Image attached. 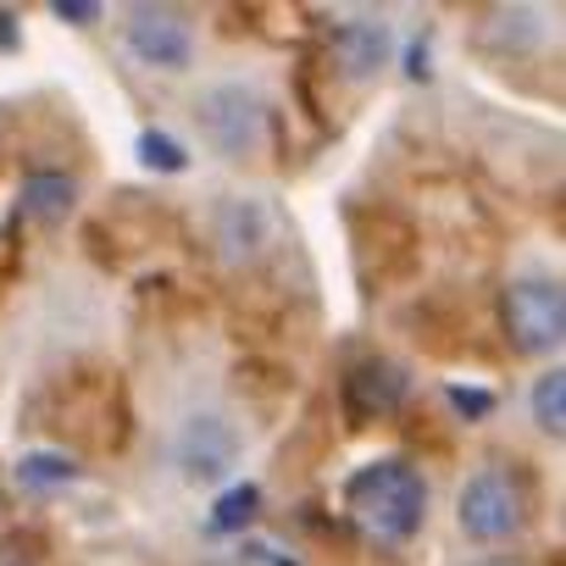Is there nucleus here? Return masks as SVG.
Wrapping results in <instances>:
<instances>
[{
	"label": "nucleus",
	"mask_w": 566,
	"mask_h": 566,
	"mask_svg": "<svg viewBox=\"0 0 566 566\" xmlns=\"http://www.w3.org/2000/svg\"><path fill=\"white\" fill-rule=\"evenodd\" d=\"M455 522H461V533L478 538V544H505V538H516L522 522H527V494H522L516 472H505V467H478V472L461 483V494H455Z\"/></svg>",
	"instance_id": "nucleus-4"
},
{
	"label": "nucleus",
	"mask_w": 566,
	"mask_h": 566,
	"mask_svg": "<svg viewBox=\"0 0 566 566\" xmlns=\"http://www.w3.org/2000/svg\"><path fill=\"white\" fill-rule=\"evenodd\" d=\"M123 51L156 73H178L195 62V29L172 7H128L123 18Z\"/></svg>",
	"instance_id": "nucleus-6"
},
{
	"label": "nucleus",
	"mask_w": 566,
	"mask_h": 566,
	"mask_svg": "<svg viewBox=\"0 0 566 566\" xmlns=\"http://www.w3.org/2000/svg\"><path fill=\"white\" fill-rule=\"evenodd\" d=\"M444 395H450L455 417H467V422H478V417H489V411H494V395H489V389H467V384H450Z\"/></svg>",
	"instance_id": "nucleus-15"
},
{
	"label": "nucleus",
	"mask_w": 566,
	"mask_h": 566,
	"mask_svg": "<svg viewBox=\"0 0 566 566\" xmlns=\"http://www.w3.org/2000/svg\"><path fill=\"white\" fill-rule=\"evenodd\" d=\"M244 444H239V428L222 417V411H195L178 422L172 444H167V461L178 467L184 483H200V489H217L228 483V472L239 467Z\"/></svg>",
	"instance_id": "nucleus-5"
},
{
	"label": "nucleus",
	"mask_w": 566,
	"mask_h": 566,
	"mask_svg": "<svg viewBox=\"0 0 566 566\" xmlns=\"http://www.w3.org/2000/svg\"><path fill=\"white\" fill-rule=\"evenodd\" d=\"M500 323H505V339L516 356H549L566 334V295L560 283L544 277V272H527V277H511L505 295H500Z\"/></svg>",
	"instance_id": "nucleus-3"
},
{
	"label": "nucleus",
	"mask_w": 566,
	"mask_h": 566,
	"mask_svg": "<svg viewBox=\"0 0 566 566\" xmlns=\"http://www.w3.org/2000/svg\"><path fill=\"white\" fill-rule=\"evenodd\" d=\"M411 395V373L389 356H361L345 367V406L356 417H389Z\"/></svg>",
	"instance_id": "nucleus-7"
},
{
	"label": "nucleus",
	"mask_w": 566,
	"mask_h": 566,
	"mask_svg": "<svg viewBox=\"0 0 566 566\" xmlns=\"http://www.w3.org/2000/svg\"><path fill=\"white\" fill-rule=\"evenodd\" d=\"M255 516H261V489H255V483H233V489H222V494L211 500L206 527H211V533H244Z\"/></svg>",
	"instance_id": "nucleus-12"
},
{
	"label": "nucleus",
	"mask_w": 566,
	"mask_h": 566,
	"mask_svg": "<svg viewBox=\"0 0 566 566\" xmlns=\"http://www.w3.org/2000/svg\"><path fill=\"white\" fill-rule=\"evenodd\" d=\"M527 411H533L538 433H549V439L566 433V378H560V367H549V373L533 378V389H527Z\"/></svg>",
	"instance_id": "nucleus-11"
},
{
	"label": "nucleus",
	"mask_w": 566,
	"mask_h": 566,
	"mask_svg": "<svg viewBox=\"0 0 566 566\" xmlns=\"http://www.w3.org/2000/svg\"><path fill=\"white\" fill-rule=\"evenodd\" d=\"M389 56H395V40H389L384 23H373V18L339 23V34H334V62H339V73H345L350 84L378 78V73L389 67Z\"/></svg>",
	"instance_id": "nucleus-9"
},
{
	"label": "nucleus",
	"mask_w": 566,
	"mask_h": 566,
	"mask_svg": "<svg viewBox=\"0 0 566 566\" xmlns=\"http://www.w3.org/2000/svg\"><path fill=\"white\" fill-rule=\"evenodd\" d=\"M56 18L62 23H95L101 7H95V0H56Z\"/></svg>",
	"instance_id": "nucleus-16"
},
{
	"label": "nucleus",
	"mask_w": 566,
	"mask_h": 566,
	"mask_svg": "<svg viewBox=\"0 0 566 566\" xmlns=\"http://www.w3.org/2000/svg\"><path fill=\"white\" fill-rule=\"evenodd\" d=\"M478 566H527V560H511V555H494V560H478Z\"/></svg>",
	"instance_id": "nucleus-17"
},
{
	"label": "nucleus",
	"mask_w": 566,
	"mask_h": 566,
	"mask_svg": "<svg viewBox=\"0 0 566 566\" xmlns=\"http://www.w3.org/2000/svg\"><path fill=\"white\" fill-rule=\"evenodd\" d=\"M78 478V461H67V455H56V450H29L23 461H18V483L23 489H62V483H73Z\"/></svg>",
	"instance_id": "nucleus-13"
},
{
	"label": "nucleus",
	"mask_w": 566,
	"mask_h": 566,
	"mask_svg": "<svg viewBox=\"0 0 566 566\" xmlns=\"http://www.w3.org/2000/svg\"><path fill=\"white\" fill-rule=\"evenodd\" d=\"M211 244L228 266H250L272 244V211L261 200H222L211 217Z\"/></svg>",
	"instance_id": "nucleus-8"
},
{
	"label": "nucleus",
	"mask_w": 566,
	"mask_h": 566,
	"mask_svg": "<svg viewBox=\"0 0 566 566\" xmlns=\"http://www.w3.org/2000/svg\"><path fill=\"white\" fill-rule=\"evenodd\" d=\"M345 511L373 544H406V538H417V527L428 516V478L400 455L373 461V467L350 472Z\"/></svg>",
	"instance_id": "nucleus-1"
},
{
	"label": "nucleus",
	"mask_w": 566,
	"mask_h": 566,
	"mask_svg": "<svg viewBox=\"0 0 566 566\" xmlns=\"http://www.w3.org/2000/svg\"><path fill=\"white\" fill-rule=\"evenodd\" d=\"M134 150H139V161H145L150 172H184V167H189V150H184L167 128H145Z\"/></svg>",
	"instance_id": "nucleus-14"
},
{
	"label": "nucleus",
	"mask_w": 566,
	"mask_h": 566,
	"mask_svg": "<svg viewBox=\"0 0 566 566\" xmlns=\"http://www.w3.org/2000/svg\"><path fill=\"white\" fill-rule=\"evenodd\" d=\"M195 123L206 134V145L228 161H244L266 145L272 134V106L261 90L250 84H211L200 101H195Z\"/></svg>",
	"instance_id": "nucleus-2"
},
{
	"label": "nucleus",
	"mask_w": 566,
	"mask_h": 566,
	"mask_svg": "<svg viewBox=\"0 0 566 566\" xmlns=\"http://www.w3.org/2000/svg\"><path fill=\"white\" fill-rule=\"evenodd\" d=\"M73 206H78V178L73 172H56V167L29 172V184H23V217H34L40 228H56Z\"/></svg>",
	"instance_id": "nucleus-10"
}]
</instances>
